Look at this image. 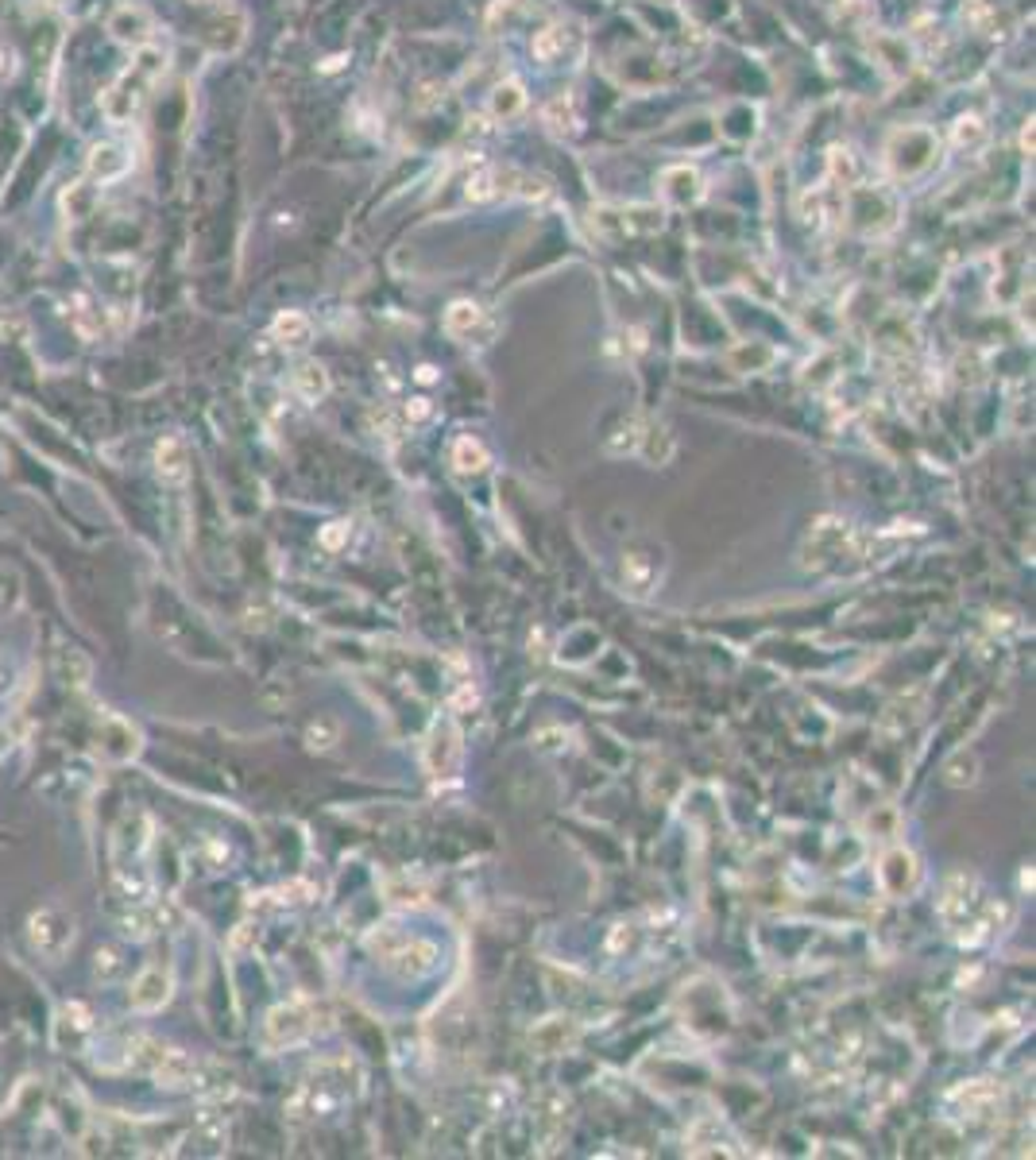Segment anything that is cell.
Here are the masks:
<instances>
[{"instance_id":"6da1fadb","label":"cell","mask_w":1036,"mask_h":1160,"mask_svg":"<svg viewBox=\"0 0 1036 1160\" xmlns=\"http://www.w3.org/2000/svg\"><path fill=\"white\" fill-rule=\"evenodd\" d=\"M368 952L383 959V967H391L399 979H422L430 975L441 952L434 940L418 937V932H406L399 924H379L368 932Z\"/></svg>"},{"instance_id":"7a4b0ae2","label":"cell","mask_w":1036,"mask_h":1160,"mask_svg":"<svg viewBox=\"0 0 1036 1160\" xmlns=\"http://www.w3.org/2000/svg\"><path fill=\"white\" fill-rule=\"evenodd\" d=\"M163 70H167V51L163 47H140V54H136V62L128 67L116 82H113V89L105 93V116L113 120V124H128L136 113H140V105L147 101V89L163 78Z\"/></svg>"},{"instance_id":"3957f363","label":"cell","mask_w":1036,"mask_h":1160,"mask_svg":"<svg viewBox=\"0 0 1036 1160\" xmlns=\"http://www.w3.org/2000/svg\"><path fill=\"white\" fill-rule=\"evenodd\" d=\"M348 1068H352V1063L341 1060V1068H337L341 1076H329V1063H321V1076L298 1083V1091L286 1099V1118L290 1122H310V1118H326V1114L341 1110L352 1099V1091H356V1087H348Z\"/></svg>"},{"instance_id":"277c9868","label":"cell","mask_w":1036,"mask_h":1160,"mask_svg":"<svg viewBox=\"0 0 1036 1160\" xmlns=\"http://www.w3.org/2000/svg\"><path fill=\"white\" fill-rule=\"evenodd\" d=\"M936 155H940V140H936L932 128L924 124H905L897 132H890L886 140V167L893 178H917L924 175Z\"/></svg>"},{"instance_id":"5b68a950","label":"cell","mask_w":1036,"mask_h":1160,"mask_svg":"<svg viewBox=\"0 0 1036 1160\" xmlns=\"http://www.w3.org/2000/svg\"><path fill=\"white\" fill-rule=\"evenodd\" d=\"M317 1033V1006L313 1002H282L267 1014L264 1021V1041L267 1048H295Z\"/></svg>"},{"instance_id":"8992f818","label":"cell","mask_w":1036,"mask_h":1160,"mask_svg":"<svg viewBox=\"0 0 1036 1160\" xmlns=\"http://www.w3.org/2000/svg\"><path fill=\"white\" fill-rule=\"evenodd\" d=\"M27 940L43 959H62L74 948V917L58 906H43L27 921Z\"/></svg>"},{"instance_id":"52a82bcc","label":"cell","mask_w":1036,"mask_h":1160,"mask_svg":"<svg viewBox=\"0 0 1036 1160\" xmlns=\"http://www.w3.org/2000/svg\"><path fill=\"white\" fill-rule=\"evenodd\" d=\"M461 731L452 720H437L426 735V770L434 778H452L461 766Z\"/></svg>"},{"instance_id":"ba28073f","label":"cell","mask_w":1036,"mask_h":1160,"mask_svg":"<svg viewBox=\"0 0 1036 1160\" xmlns=\"http://www.w3.org/2000/svg\"><path fill=\"white\" fill-rule=\"evenodd\" d=\"M171 990H175L171 967L151 963V967H144V971L136 975L132 990H128V1002H132L136 1014H155V1010H163L171 1002Z\"/></svg>"},{"instance_id":"9c48e42d","label":"cell","mask_w":1036,"mask_h":1160,"mask_svg":"<svg viewBox=\"0 0 1036 1160\" xmlns=\"http://www.w3.org/2000/svg\"><path fill=\"white\" fill-rule=\"evenodd\" d=\"M844 213H847V190L835 186V182L808 190L804 198H800V217H804V224H816V229H820V224L844 221Z\"/></svg>"},{"instance_id":"30bf717a","label":"cell","mask_w":1036,"mask_h":1160,"mask_svg":"<svg viewBox=\"0 0 1036 1160\" xmlns=\"http://www.w3.org/2000/svg\"><path fill=\"white\" fill-rule=\"evenodd\" d=\"M662 198L665 206L673 209H689L704 198V175L689 163H677V167H665L662 171Z\"/></svg>"},{"instance_id":"8fae6325","label":"cell","mask_w":1036,"mask_h":1160,"mask_svg":"<svg viewBox=\"0 0 1036 1160\" xmlns=\"http://www.w3.org/2000/svg\"><path fill=\"white\" fill-rule=\"evenodd\" d=\"M576 1041H580V1021H572V1017H545L530 1029V1048L541 1052V1056L569 1052Z\"/></svg>"},{"instance_id":"7c38bea8","label":"cell","mask_w":1036,"mask_h":1160,"mask_svg":"<svg viewBox=\"0 0 1036 1160\" xmlns=\"http://www.w3.org/2000/svg\"><path fill=\"white\" fill-rule=\"evenodd\" d=\"M975 890H979L975 875H967V870H955V875L944 882V897H940V913H944V921L963 924V921H967V913L975 909Z\"/></svg>"},{"instance_id":"4fadbf2b","label":"cell","mask_w":1036,"mask_h":1160,"mask_svg":"<svg viewBox=\"0 0 1036 1160\" xmlns=\"http://www.w3.org/2000/svg\"><path fill=\"white\" fill-rule=\"evenodd\" d=\"M1001 1103V1087L990 1079H970L963 1087H955L948 1094V1107H959L967 1118H983L986 1110H994Z\"/></svg>"},{"instance_id":"5bb4252c","label":"cell","mask_w":1036,"mask_h":1160,"mask_svg":"<svg viewBox=\"0 0 1036 1160\" xmlns=\"http://www.w3.org/2000/svg\"><path fill=\"white\" fill-rule=\"evenodd\" d=\"M623 576H627L631 592L646 596L658 585V576H662V550H654V545H646V550H631L627 561H623Z\"/></svg>"},{"instance_id":"9a60e30c","label":"cell","mask_w":1036,"mask_h":1160,"mask_svg":"<svg viewBox=\"0 0 1036 1160\" xmlns=\"http://www.w3.org/2000/svg\"><path fill=\"white\" fill-rule=\"evenodd\" d=\"M155 472H159V480H163V483H186V476H190V449H186V441L178 434L159 441Z\"/></svg>"},{"instance_id":"2e32d148","label":"cell","mask_w":1036,"mask_h":1160,"mask_svg":"<svg viewBox=\"0 0 1036 1160\" xmlns=\"http://www.w3.org/2000/svg\"><path fill=\"white\" fill-rule=\"evenodd\" d=\"M101 751L113 758V762H128L136 751H140V731L120 720V716H105V727H101Z\"/></svg>"},{"instance_id":"e0dca14e","label":"cell","mask_w":1036,"mask_h":1160,"mask_svg":"<svg viewBox=\"0 0 1036 1160\" xmlns=\"http://www.w3.org/2000/svg\"><path fill=\"white\" fill-rule=\"evenodd\" d=\"M917 878H921V866H917V859L909 851H890L882 859V886H886V893H893V897L909 893L917 886Z\"/></svg>"},{"instance_id":"ac0fdd59","label":"cell","mask_w":1036,"mask_h":1160,"mask_svg":"<svg viewBox=\"0 0 1036 1160\" xmlns=\"http://www.w3.org/2000/svg\"><path fill=\"white\" fill-rule=\"evenodd\" d=\"M193 1076H198V1060H193L190 1052H182V1048H171V1045H167L163 1060H159L155 1072H151V1079H159L163 1087H190Z\"/></svg>"},{"instance_id":"d6986e66","label":"cell","mask_w":1036,"mask_h":1160,"mask_svg":"<svg viewBox=\"0 0 1036 1160\" xmlns=\"http://www.w3.org/2000/svg\"><path fill=\"white\" fill-rule=\"evenodd\" d=\"M163 909L159 906H144V901H136V909L132 913H124L120 921H116V928H120V937L124 940H151L155 937V928H163Z\"/></svg>"},{"instance_id":"ffe728a7","label":"cell","mask_w":1036,"mask_h":1160,"mask_svg":"<svg viewBox=\"0 0 1036 1160\" xmlns=\"http://www.w3.org/2000/svg\"><path fill=\"white\" fill-rule=\"evenodd\" d=\"M109 31H113L120 43H140V47H144L147 31H151V16H147L140 5H124V8L109 20Z\"/></svg>"},{"instance_id":"44dd1931","label":"cell","mask_w":1036,"mask_h":1160,"mask_svg":"<svg viewBox=\"0 0 1036 1160\" xmlns=\"http://www.w3.org/2000/svg\"><path fill=\"white\" fill-rule=\"evenodd\" d=\"M271 337H275L282 348H306V344H310V337H313V326H310V317H306V313H298V310H286V313H279V317H275Z\"/></svg>"},{"instance_id":"7402d4cb","label":"cell","mask_w":1036,"mask_h":1160,"mask_svg":"<svg viewBox=\"0 0 1036 1160\" xmlns=\"http://www.w3.org/2000/svg\"><path fill=\"white\" fill-rule=\"evenodd\" d=\"M290 383H295L298 399H306V403H321L329 395V375H326V368H321L317 360H302L295 368V375H290Z\"/></svg>"},{"instance_id":"603a6c76","label":"cell","mask_w":1036,"mask_h":1160,"mask_svg":"<svg viewBox=\"0 0 1036 1160\" xmlns=\"http://www.w3.org/2000/svg\"><path fill=\"white\" fill-rule=\"evenodd\" d=\"M565 1118H569V1103L561 1091H541L538 1094V1125H541V1137L554 1141L557 1130H565Z\"/></svg>"},{"instance_id":"cb8c5ba5","label":"cell","mask_w":1036,"mask_h":1160,"mask_svg":"<svg viewBox=\"0 0 1036 1160\" xmlns=\"http://www.w3.org/2000/svg\"><path fill=\"white\" fill-rule=\"evenodd\" d=\"M773 360H777V352L769 344H762V341H742V344H735L727 352V364L735 372H766Z\"/></svg>"},{"instance_id":"d4e9b609","label":"cell","mask_w":1036,"mask_h":1160,"mask_svg":"<svg viewBox=\"0 0 1036 1160\" xmlns=\"http://www.w3.org/2000/svg\"><path fill=\"white\" fill-rule=\"evenodd\" d=\"M526 109V89L518 82H499L492 93H488V113L495 120H514L518 113Z\"/></svg>"},{"instance_id":"484cf974","label":"cell","mask_w":1036,"mask_h":1160,"mask_svg":"<svg viewBox=\"0 0 1036 1160\" xmlns=\"http://www.w3.org/2000/svg\"><path fill=\"white\" fill-rule=\"evenodd\" d=\"M673 449H677V441H673V434L662 422H650V426H646V434H638V453L650 465H669Z\"/></svg>"},{"instance_id":"4316f807","label":"cell","mask_w":1036,"mask_h":1160,"mask_svg":"<svg viewBox=\"0 0 1036 1160\" xmlns=\"http://www.w3.org/2000/svg\"><path fill=\"white\" fill-rule=\"evenodd\" d=\"M828 175H831L835 186L855 190V186L862 182V163H859V155H855L851 147H831V155H828Z\"/></svg>"},{"instance_id":"83f0119b","label":"cell","mask_w":1036,"mask_h":1160,"mask_svg":"<svg viewBox=\"0 0 1036 1160\" xmlns=\"http://www.w3.org/2000/svg\"><path fill=\"white\" fill-rule=\"evenodd\" d=\"M488 465H492L488 449H483L476 437H457V441H452V468H457L461 476H476Z\"/></svg>"},{"instance_id":"f1b7e54d","label":"cell","mask_w":1036,"mask_h":1160,"mask_svg":"<svg viewBox=\"0 0 1036 1160\" xmlns=\"http://www.w3.org/2000/svg\"><path fill=\"white\" fill-rule=\"evenodd\" d=\"M565 47H569V27H565V23L541 27L538 36H534V43H530V51H534L538 62H557V58L565 54Z\"/></svg>"},{"instance_id":"f546056e","label":"cell","mask_w":1036,"mask_h":1160,"mask_svg":"<svg viewBox=\"0 0 1036 1160\" xmlns=\"http://www.w3.org/2000/svg\"><path fill=\"white\" fill-rule=\"evenodd\" d=\"M124 171H128V155H124L120 147H113V144L93 147V155H89V175H93V178L109 182V178H120Z\"/></svg>"},{"instance_id":"4dcf8cb0","label":"cell","mask_w":1036,"mask_h":1160,"mask_svg":"<svg viewBox=\"0 0 1036 1160\" xmlns=\"http://www.w3.org/2000/svg\"><path fill=\"white\" fill-rule=\"evenodd\" d=\"M480 321H483V310L476 302H468V298H457L445 310V329L452 337H472V329L480 326Z\"/></svg>"},{"instance_id":"1f68e13d","label":"cell","mask_w":1036,"mask_h":1160,"mask_svg":"<svg viewBox=\"0 0 1036 1160\" xmlns=\"http://www.w3.org/2000/svg\"><path fill=\"white\" fill-rule=\"evenodd\" d=\"M541 120L554 128L557 136H565V132L572 136L576 128H580V113H576V105H572V97H554V101L541 109Z\"/></svg>"},{"instance_id":"d6a6232c","label":"cell","mask_w":1036,"mask_h":1160,"mask_svg":"<svg viewBox=\"0 0 1036 1160\" xmlns=\"http://www.w3.org/2000/svg\"><path fill=\"white\" fill-rule=\"evenodd\" d=\"M944 782H948V786H955V789L975 786V782H979V758H975V755H967V751L952 755V758L944 762Z\"/></svg>"},{"instance_id":"836d02e7","label":"cell","mask_w":1036,"mask_h":1160,"mask_svg":"<svg viewBox=\"0 0 1036 1160\" xmlns=\"http://www.w3.org/2000/svg\"><path fill=\"white\" fill-rule=\"evenodd\" d=\"M383 890H387V901H391V906H422V897H426V886L418 878H410V875L387 878Z\"/></svg>"},{"instance_id":"e575fe53","label":"cell","mask_w":1036,"mask_h":1160,"mask_svg":"<svg viewBox=\"0 0 1036 1160\" xmlns=\"http://www.w3.org/2000/svg\"><path fill=\"white\" fill-rule=\"evenodd\" d=\"M952 144L963 147V151H975L986 144V124L979 116H959L955 128H952Z\"/></svg>"},{"instance_id":"d590c367","label":"cell","mask_w":1036,"mask_h":1160,"mask_svg":"<svg viewBox=\"0 0 1036 1160\" xmlns=\"http://www.w3.org/2000/svg\"><path fill=\"white\" fill-rule=\"evenodd\" d=\"M337 739H341V724H337L333 716H317V720L306 727V743H310L313 751H329Z\"/></svg>"},{"instance_id":"8d00e7d4","label":"cell","mask_w":1036,"mask_h":1160,"mask_svg":"<svg viewBox=\"0 0 1036 1160\" xmlns=\"http://www.w3.org/2000/svg\"><path fill=\"white\" fill-rule=\"evenodd\" d=\"M54 665H58V673L67 677L70 685H82L85 677H89V662H85L78 650H58V662H54Z\"/></svg>"},{"instance_id":"74e56055","label":"cell","mask_w":1036,"mask_h":1160,"mask_svg":"<svg viewBox=\"0 0 1036 1160\" xmlns=\"http://www.w3.org/2000/svg\"><path fill=\"white\" fill-rule=\"evenodd\" d=\"M468 202H492L495 198V182H492V171H476L468 178Z\"/></svg>"},{"instance_id":"f35d334b","label":"cell","mask_w":1036,"mask_h":1160,"mask_svg":"<svg viewBox=\"0 0 1036 1160\" xmlns=\"http://www.w3.org/2000/svg\"><path fill=\"white\" fill-rule=\"evenodd\" d=\"M120 975V955L113 948L97 952V979H116Z\"/></svg>"},{"instance_id":"ab89813d","label":"cell","mask_w":1036,"mask_h":1160,"mask_svg":"<svg viewBox=\"0 0 1036 1160\" xmlns=\"http://www.w3.org/2000/svg\"><path fill=\"white\" fill-rule=\"evenodd\" d=\"M430 418H434V403L426 395H418V399L406 403V422H430Z\"/></svg>"},{"instance_id":"60d3db41","label":"cell","mask_w":1036,"mask_h":1160,"mask_svg":"<svg viewBox=\"0 0 1036 1160\" xmlns=\"http://www.w3.org/2000/svg\"><path fill=\"white\" fill-rule=\"evenodd\" d=\"M344 542H348V523H329L326 530H321V545H326V550H341Z\"/></svg>"},{"instance_id":"b9f144b4","label":"cell","mask_w":1036,"mask_h":1160,"mask_svg":"<svg viewBox=\"0 0 1036 1160\" xmlns=\"http://www.w3.org/2000/svg\"><path fill=\"white\" fill-rule=\"evenodd\" d=\"M62 1017H67V1021H70V1025L78 1029V1033H85V1029L93 1025V1014H89V1010H85L82 1002H70L67 1010H62Z\"/></svg>"},{"instance_id":"7bdbcfd3","label":"cell","mask_w":1036,"mask_h":1160,"mask_svg":"<svg viewBox=\"0 0 1036 1160\" xmlns=\"http://www.w3.org/2000/svg\"><path fill=\"white\" fill-rule=\"evenodd\" d=\"M251 940H255V928L251 924H240L236 932H233V952L240 955V952H248L251 948Z\"/></svg>"},{"instance_id":"ee69618b","label":"cell","mask_w":1036,"mask_h":1160,"mask_svg":"<svg viewBox=\"0 0 1036 1160\" xmlns=\"http://www.w3.org/2000/svg\"><path fill=\"white\" fill-rule=\"evenodd\" d=\"M1021 147H1025V151H1032V120H1028V128L1021 132Z\"/></svg>"},{"instance_id":"f6af8a7d","label":"cell","mask_w":1036,"mask_h":1160,"mask_svg":"<svg viewBox=\"0 0 1036 1160\" xmlns=\"http://www.w3.org/2000/svg\"><path fill=\"white\" fill-rule=\"evenodd\" d=\"M418 379H422V383H434V368H418Z\"/></svg>"},{"instance_id":"bcb514c9","label":"cell","mask_w":1036,"mask_h":1160,"mask_svg":"<svg viewBox=\"0 0 1036 1160\" xmlns=\"http://www.w3.org/2000/svg\"><path fill=\"white\" fill-rule=\"evenodd\" d=\"M0 681H5V669H0Z\"/></svg>"}]
</instances>
